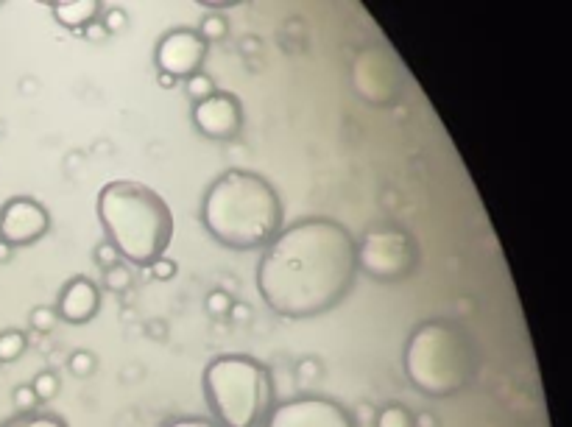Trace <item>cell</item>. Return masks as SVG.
<instances>
[{
    "label": "cell",
    "mask_w": 572,
    "mask_h": 427,
    "mask_svg": "<svg viewBox=\"0 0 572 427\" xmlns=\"http://www.w3.org/2000/svg\"><path fill=\"white\" fill-rule=\"evenodd\" d=\"M352 232L324 215L282 227L257 263V291L285 319H313L344 302L358 277Z\"/></svg>",
    "instance_id": "obj_1"
},
{
    "label": "cell",
    "mask_w": 572,
    "mask_h": 427,
    "mask_svg": "<svg viewBox=\"0 0 572 427\" xmlns=\"http://www.w3.org/2000/svg\"><path fill=\"white\" fill-rule=\"evenodd\" d=\"M201 224L227 249L249 252L268 246L282 229L280 193L266 176L232 168L207 187Z\"/></svg>",
    "instance_id": "obj_2"
},
{
    "label": "cell",
    "mask_w": 572,
    "mask_h": 427,
    "mask_svg": "<svg viewBox=\"0 0 572 427\" xmlns=\"http://www.w3.org/2000/svg\"><path fill=\"white\" fill-rule=\"evenodd\" d=\"M98 218L120 257L134 266H151L173 238V213L157 190L132 179H115L98 193Z\"/></svg>",
    "instance_id": "obj_3"
},
{
    "label": "cell",
    "mask_w": 572,
    "mask_h": 427,
    "mask_svg": "<svg viewBox=\"0 0 572 427\" xmlns=\"http://www.w3.org/2000/svg\"><path fill=\"white\" fill-rule=\"evenodd\" d=\"M402 363L419 394L430 400H447L469 386L475 374V349L461 327L433 319L413 330Z\"/></svg>",
    "instance_id": "obj_4"
},
{
    "label": "cell",
    "mask_w": 572,
    "mask_h": 427,
    "mask_svg": "<svg viewBox=\"0 0 572 427\" xmlns=\"http://www.w3.org/2000/svg\"><path fill=\"white\" fill-rule=\"evenodd\" d=\"M204 400L218 427H257L271 411V372L249 355H221L204 369Z\"/></svg>",
    "instance_id": "obj_5"
},
{
    "label": "cell",
    "mask_w": 572,
    "mask_h": 427,
    "mask_svg": "<svg viewBox=\"0 0 572 427\" xmlns=\"http://www.w3.org/2000/svg\"><path fill=\"white\" fill-rule=\"evenodd\" d=\"M358 271L377 282H400L419 263V249L402 227L380 224L363 232L355 243Z\"/></svg>",
    "instance_id": "obj_6"
},
{
    "label": "cell",
    "mask_w": 572,
    "mask_h": 427,
    "mask_svg": "<svg viewBox=\"0 0 572 427\" xmlns=\"http://www.w3.org/2000/svg\"><path fill=\"white\" fill-rule=\"evenodd\" d=\"M263 427H358L355 414H349L341 402L330 397H291L271 408Z\"/></svg>",
    "instance_id": "obj_7"
},
{
    "label": "cell",
    "mask_w": 572,
    "mask_h": 427,
    "mask_svg": "<svg viewBox=\"0 0 572 427\" xmlns=\"http://www.w3.org/2000/svg\"><path fill=\"white\" fill-rule=\"evenodd\" d=\"M51 213L48 207L31 196H12L0 207V241L9 246H28L48 235Z\"/></svg>",
    "instance_id": "obj_8"
},
{
    "label": "cell",
    "mask_w": 572,
    "mask_h": 427,
    "mask_svg": "<svg viewBox=\"0 0 572 427\" xmlns=\"http://www.w3.org/2000/svg\"><path fill=\"white\" fill-rule=\"evenodd\" d=\"M204 56H207V42L201 40L196 28H173L157 42L154 62L160 73H171L173 79H190L201 70Z\"/></svg>",
    "instance_id": "obj_9"
},
{
    "label": "cell",
    "mask_w": 572,
    "mask_h": 427,
    "mask_svg": "<svg viewBox=\"0 0 572 427\" xmlns=\"http://www.w3.org/2000/svg\"><path fill=\"white\" fill-rule=\"evenodd\" d=\"M193 126L210 140H229L243 126V107L240 101L227 90H215L210 98L193 104Z\"/></svg>",
    "instance_id": "obj_10"
},
{
    "label": "cell",
    "mask_w": 572,
    "mask_h": 427,
    "mask_svg": "<svg viewBox=\"0 0 572 427\" xmlns=\"http://www.w3.org/2000/svg\"><path fill=\"white\" fill-rule=\"evenodd\" d=\"M98 307H101L98 285L90 277H73L59 294L56 313L67 324H87L98 313Z\"/></svg>",
    "instance_id": "obj_11"
},
{
    "label": "cell",
    "mask_w": 572,
    "mask_h": 427,
    "mask_svg": "<svg viewBox=\"0 0 572 427\" xmlns=\"http://www.w3.org/2000/svg\"><path fill=\"white\" fill-rule=\"evenodd\" d=\"M54 17L67 28H84L101 17V3L98 0H56L51 3Z\"/></svg>",
    "instance_id": "obj_12"
},
{
    "label": "cell",
    "mask_w": 572,
    "mask_h": 427,
    "mask_svg": "<svg viewBox=\"0 0 572 427\" xmlns=\"http://www.w3.org/2000/svg\"><path fill=\"white\" fill-rule=\"evenodd\" d=\"M28 347V338L23 330H3L0 333V363H14Z\"/></svg>",
    "instance_id": "obj_13"
},
{
    "label": "cell",
    "mask_w": 572,
    "mask_h": 427,
    "mask_svg": "<svg viewBox=\"0 0 572 427\" xmlns=\"http://www.w3.org/2000/svg\"><path fill=\"white\" fill-rule=\"evenodd\" d=\"M374 427H416L413 425V414L405 405H386L383 411L374 416Z\"/></svg>",
    "instance_id": "obj_14"
},
{
    "label": "cell",
    "mask_w": 572,
    "mask_h": 427,
    "mask_svg": "<svg viewBox=\"0 0 572 427\" xmlns=\"http://www.w3.org/2000/svg\"><path fill=\"white\" fill-rule=\"evenodd\" d=\"M0 427H67V422L62 416L34 411V414H17L14 419H9L6 425Z\"/></svg>",
    "instance_id": "obj_15"
},
{
    "label": "cell",
    "mask_w": 572,
    "mask_h": 427,
    "mask_svg": "<svg viewBox=\"0 0 572 427\" xmlns=\"http://www.w3.org/2000/svg\"><path fill=\"white\" fill-rule=\"evenodd\" d=\"M201 34V40L207 42H218V40H224L229 34V23H227V17L224 14H207L204 20L199 23V28H196Z\"/></svg>",
    "instance_id": "obj_16"
},
{
    "label": "cell",
    "mask_w": 572,
    "mask_h": 427,
    "mask_svg": "<svg viewBox=\"0 0 572 427\" xmlns=\"http://www.w3.org/2000/svg\"><path fill=\"white\" fill-rule=\"evenodd\" d=\"M31 388H34L37 400L48 402V400H54L56 394H59V388H62V380H59V374H54V372H40V374H34V380H31Z\"/></svg>",
    "instance_id": "obj_17"
},
{
    "label": "cell",
    "mask_w": 572,
    "mask_h": 427,
    "mask_svg": "<svg viewBox=\"0 0 572 427\" xmlns=\"http://www.w3.org/2000/svg\"><path fill=\"white\" fill-rule=\"evenodd\" d=\"M56 321H59L56 307L40 305L28 313V324H31V330H34V333H51V330L56 327Z\"/></svg>",
    "instance_id": "obj_18"
},
{
    "label": "cell",
    "mask_w": 572,
    "mask_h": 427,
    "mask_svg": "<svg viewBox=\"0 0 572 427\" xmlns=\"http://www.w3.org/2000/svg\"><path fill=\"white\" fill-rule=\"evenodd\" d=\"M185 93L193 98V104H199L204 98H210L215 93V84L213 79L207 76V73H193L190 79H185Z\"/></svg>",
    "instance_id": "obj_19"
},
{
    "label": "cell",
    "mask_w": 572,
    "mask_h": 427,
    "mask_svg": "<svg viewBox=\"0 0 572 427\" xmlns=\"http://www.w3.org/2000/svg\"><path fill=\"white\" fill-rule=\"evenodd\" d=\"M95 366H98V361H95V355L90 349H76L70 355V361H67V369H70V374H76V377H93Z\"/></svg>",
    "instance_id": "obj_20"
},
{
    "label": "cell",
    "mask_w": 572,
    "mask_h": 427,
    "mask_svg": "<svg viewBox=\"0 0 572 427\" xmlns=\"http://www.w3.org/2000/svg\"><path fill=\"white\" fill-rule=\"evenodd\" d=\"M104 285L112 288V291H126V288L132 285V271L126 266V260L104 271Z\"/></svg>",
    "instance_id": "obj_21"
},
{
    "label": "cell",
    "mask_w": 572,
    "mask_h": 427,
    "mask_svg": "<svg viewBox=\"0 0 572 427\" xmlns=\"http://www.w3.org/2000/svg\"><path fill=\"white\" fill-rule=\"evenodd\" d=\"M12 400H14V408H17V414H34V411H37V405H40V400H37V394H34L31 383L14 388Z\"/></svg>",
    "instance_id": "obj_22"
},
{
    "label": "cell",
    "mask_w": 572,
    "mask_h": 427,
    "mask_svg": "<svg viewBox=\"0 0 572 427\" xmlns=\"http://www.w3.org/2000/svg\"><path fill=\"white\" fill-rule=\"evenodd\" d=\"M93 257H95V263L104 268V271H107V268H112V266H118V263H123V257H120L118 246H115L112 241L98 243V246H95Z\"/></svg>",
    "instance_id": "obj_23"
},
{
    "label": "cell",
    "mask_w": 572,
    "mask_h": 427,
    "mask_svg": "<svg viewBox=\"0 0 572 427\" xmlns=\"http://www.w3.org/2000/svg\"><path fill=\"white\" fill-rule=\"evenodd\" d=\"M232 296L227 291H221V288H215L207 294V310L213 313V316H229V310H232Z\"/></svg>",
    "instance_id": "obj_24"
},
{
    "label": "cell",
    "mask_w": 572,
    "mask_h": 427,
    "mask_svg": "<svg viewBox=\"0 0 572 427\" xmlns=\"http://www.w3.org/2000/svg\"><path fill=\"white\" fill-rule=\"evenodd\" d=\"M296 377L302 380V383H313V380H319L321 377V363L319 358H302L299 361V366H296Z\"/></svg>",
    "instance_id": "obj_25"
},
{
    "label": "cell",
    "mask_w": 572,
    "mask_h": 427,
    "mask_svg": "<svg viewBox=\"0 0 572 427\" xmlns=\"http://www.w3.org/2000/svg\"><path fill=\"white\" fill-rule=\"evenodd\" d=\"M148 274L160 282L173 280V277H176V263H173V260H168V257H160L157 263H151V266H148Z\"/></svg>",
    "instance_id": "obj_26"
},
{
    "label": "cell",
    "mask_w": 572,
    "mask_h": 427,
    "mask_svg": "<svg viewBox=\"0 0 572 427\" xmlns=\"http://www.w3.org/2000/svg\"><path fill=\"white\" fill-rule=\"evenodd\" d=\"M104 20V26H107V31L109 34H118V31H123L126 28V23H129V17H126V12L123 9H107V14L101 17Z\"/></svg>",
    "instance_id": "obj_27"
},
{
    "label": "cell",
    "mask_w": 572,
    "mask_h": 427,
    "mask_svg": "<svg viewBox=\"0 0 572 427\" xmlns=\"http://www.w3.org/2000/svg\"><path fill=\"white\" fill-rule=\"evenodd\" d=\"M162 427H218L213 419H201V416H179V419H171Z\"/></svg>",
    "instance_id": "obj_28"
},
{
    "label": "cell",
    "mask_w": 572,
    "mask_h": 427,
    "mask_svg": "<svg viewBox=\"0 0 572 427\" xmlns=\"http://www.w3.org/2000/svg\"><path fill=\"white\" fill-rule=\"evenodd\" d=\"M81 31H84V37H87V40H107L109 37V31H107V26H104V20H101V17L93 20L90 26L81 28Z\"/></svg>",
    "instance_id": "obj_29"
},
{
    "label": "cell",
    "mask_w": 572,
    "mask_h": 427,
    "mask_svg": "<svg viewBox=\"0 0 572 427\" xmlns=\"http://www.w3.org/2000/svg\"><path fill=\"white\" fill-rule=\"evenodd\" d=\"M229 316H232V319L235 321H249L252 319V310H249V305H243V302H235V305H232V310H229Z\"/></svg>",
    "instance_id": "obj_30"
},
{
    "label": "cell",
    "mask_w": 572,
    "mask_h": 427,
    "mask_svg": "<svg viewBox=\"0 0 572 427\" xmlns=\"http://www.w3.org/2000/svg\"><path fill=\"white\" fill-rule=\"evenodd\" d=\"M413 425H416V427H436V416H433V414L413 416Z\"/></svg>",
    "instance_id": "obj_31"
},
{
    "label": "cell",
    "mask_w": 572,
    "mask_h": 427,
    "mask_svg": "<svg viewBox=\"0 0 572 427\" xmlns=\"http://www.w3.org/2000/svg\"><path fill=\"white\" fill-rule=\"evenodd\" d=\"M12 257H14V246H9L6 241H0V266H3V263H12Z\"/></svg>",
    "instance_id": "obj_32"
},
{
    "label": "cell",
    "mask_w": 572,
    "mask_h": 427,
    "mask_svg": "<svg viewBox=\"0 0 572 427\" xmlns=\"http://www.w3.org/2000/svg\"><path fill=\"white\" fill-rule=\"evenodd\" d=\"M176 84H179V79H173L171 73H160V87L171 90V87H176Z\"/></svg>",
    "instance_id": "obj_33"
}]
</instances>
